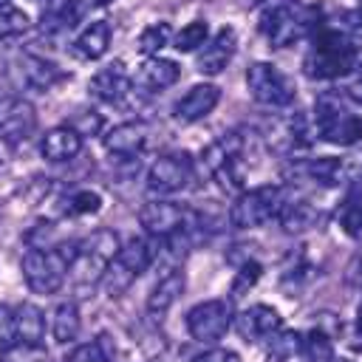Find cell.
<instances>
[{"label": "cell", "instance_id": "5b68a950", "mask_svg": "<svg viewBox=\"0 0 362 362\" xmlns=\"http://www.w3.org/2000/svg\"><path fill=\"white\" fill-rule=\"evenodd\" d=\"M156 260V246H153V238L141 235V238H130L119 246L116 257L110 260V266L105 269V277H102V286L110 297H122L141 272H147V266Z\"/></svg>", "mask_w": 362, "mask_h": 362}, {"label": "cell", "instance_id": "30bf717a", "mask_svg": "<svg viewBox=\"0 0 362 362\" xmlns=\"http://www.w3.org/2000/svg\"><path fill=\"white\" fill-rule=\"evenodd\" d=\"M229 325H232V314L223 300H204L187 311V331L192 334L195 342L215 345L218 339L226 337Z\"/></svg>", "mask_w": 362, "mask_h": 362}, {"label": "cell", "instance_id": "cb8c5ba5", "mask_svg": "<svg viewBox=\"0 0 362 362\" xmlns=\"http://www.w3.org/2000/svg\"><path fill=\"white\" fill-rule=\"evenodd\" d=\"M51 337L59 342V345H68L79 337V328H82V314H79V305L74 300H65L54 308L51 314Z\"/></svg>", "mask_w": 362, "mask_h": 362}, {"label": "cell", "instance_id": "8992f818", "mask_svg": "<svg viewBox=\"0 0 362 362\" xmlns=\"http://www.w3.org/2000/svg\"><path fill=\"white\" fill-rule=\"evenodd\" d=\"M286 204H288V195L283 187H277V184L252 187V189H243L235 195V201L229 206V221L235 229H255V226L277 218Z\"/></svg>", "mask_w": 362, "mask_h": 362}, {"label": "cell", "instance_id": "f546056e", "mask_svg": "<svg viewBox=\"0 0 362 362\" xmlns=\"http://www.w3.org/2000/svg\"><path fill=\"white\" fill-rule=\"evenodd\" d=\"M206 40H209V25H206L204 20H192V23H187L181 31L173 34V45H175V51H181V54L198 51Z\"/></svg>", "mask_w": 362, "mask_h": 362}, {"label": "cell", "instance_id": "e0dca14e", "mask_svg": "<svg viewBox=\"0 0 362 362\" xmlns=\"http://www.w3.org/2000/svg\"><path fill=\"white\" fill-rule=\"evenodd\" d=\"M283 328V320L277 314V308L266 305V303H257L252 308H246L243 314H238V331L243 339L249 342H257V339H269L274 331Z\"/></svg>", "mask_w": 362, "mask_h": 362}, {"label": "cell", "instance_id": "f6af8a7d", "mask_svg": "<svg viewBox=\"0 0 362 362\" xmlns=\"http://www.w3.org/2000/svg\"><path fill=\"white\" fill-rule=\"evenodd\" d=\"M96 6H107V3H113V0H93Z\"/></svg>", "mask_w": 362, "mask_h": 362}, {"label": "cell", "instance_id": "4dcf8cb0", "mask_svg": "<svg viewBox=\"0 0 362 362\" xmlns=\"http://www.w3.org/2000/svg\"><path fill=\"white\" fill-rule=\"evenodd\" d=\"M300 334L297 331H288V328H280V331H274L269 339H266V348H269V354H272V359H277V362H288L291 356H297V351H300Z\"/></svg>", "mask_w": 362, "mask_h": 362}, {"label": "cell", "instance_id": "ee69618b", "mask_svg": "<svg viewBox=\"0 0 362 362\" xmlns=\"http://www.w3.org/2000/svg\"><path fill=\"white\" fill-rule=\"evenodd\" d=\"M348 96H351L354 102H359V105H362V76H356V79L348 85Z\"/></svg>", "mask_w": 362, "mask_h": 362}, {"label": "cell", "instance_id": "7a4b0ae2", "mask_svg": "<svg viewBox=\"0 0 362 362\" xmlns=\"http://www.w3.org/2000/svg\"><path fill=\"white\" fill-rule=\"evenodd\" d=\"M122 240L113 229H93L85 240H79L76 255L68 266V272L74 274L76 291H90L102 283L105 269L110 266V260L116 257Z\"/></svg>", "mask_w": 362, "mask_h": 362}, {"label": "cell", "instance_id": "ffe728a7", "mask_svg": "<svg viewBox=\"0 0 362 362\" xmlns=\"http://www.w3.org/2000/svg\"><path fill=\"white\" fill-rule=\"evenodd\" d=\"M45 311L25 300L14 308V342H25V345H42V337H45Z\"/></svg>", "mask_w": 362, "mask_h": 362}, {"label": "cell", "instance_id": "7c38bea8", "mask_svg": "<svg viewBox=\"0 0 362 362\" xmlns=\"http://www.w3.org/2000/svg\"><path fill=\"white\" fill-rule=\"evenodd\" d=\"M37 127V110L28 99L20 96H3L0 99V141L20 144L25 141Z\"/></svg>", "mask_w": 362, "mask_h": 362}, {"label": "cell", "instance_id": "484cf974", "mask_svg": "<svg viewBox=\"0 0 362 362\" xmlns=\"http://www.w3.org/2000/svg\"><path fill=\"white\" fill-rule=\"evenodd\" d=\"M300 173L320 181L322 187H337L345 178V164L337 156H322V158H308L300 164Z\"/></svg>", "mask_w": 362, "mask_h": 362}, {"label": "cell", "instance_id": "4316f807", "mask_svg": "<svg viewBox=\"0 0 362 362\" xmlns=\"http://www.w3.org/2000/svg\"><path fill=\"white\" fill-rule=\"evenodd\" d=\"M300 362H334V342H331V334L320 331V328H311L303 339H300V351H297Z\"/></svg>", "mask_w": 362, "mask_h": 362}, {"label": "cell", "instance_id": "277c9868", "mask_svg": "<svg viewBox=\"0 0 362 362\" xmlns=\"http://www.w3.org/2000/svg\"><path fill=\"white\" fill-rule=\"evenodd\" d=\"M314 20L311 11L303 8L294 0H263L260 6V23L257 31L263 34V40L274 48H286L297 40H303L305 34H311Z\"/></svg>", "mask_w": 362, "mask_h": 362}, {"label": "cell", "instance_id": "d4e9b609", "mask_svg": "<svg viewBox=\"0 0 362 362\" xmlns=\"http://www.w3.org/2000/svg\"><path fill=\"white\" fill-rule=\"evenodd\" d=\"M240 150H243V136H240V133H226V136H221L215 144H209V147L204 150L201 161H204V167H206L209 173H215V170H221L223 164L238 161Z\"/></svg>", "mask_w": 362, "mask_h": 362}, {"label": "cell", "instance_id": "d6986e66", "mask_svg": "<svg viewBox=\"0 0 362 362\" xmlns=\"http://www.w3.org/2000/svg\"><path fill=\"white\" fill-rule=\"evenodd\" d=\"M184 294V272L181 269H170V272H164L161 274V280L153 286V291L147 294V303H144V308H147V314L150 317H164L173 305H175V300Z\"/></svg>", "mask_w": 362, "mask_h": 362}, {"label": "cell", "instance_id": "1f68e13d", "mask_svg": "<svg viewBox=\"0 0 362 362\" xmlns=\"http://www.w3.org/2000/svg\"><path fill=\"white\" fill-rule=\"evenodd\" d=\"M173 40V28L170 23H153L139 34V54L144 57H156L167 42Z\"/></svg>", "mask_w": 362, "mask_h": 362}, {"label": "cell", "instance_id": "3957f363", "mask_svg": "<svg viewBox=\"0 0 362 362\" xmlns=\"http://www.w3.org/2000/svg\"><path fill=\"white\" fill-rule=\"evenodd\" d=\"M79 243H62L57 249H45V246H31L23 255V280L34 294H57L65 283L68 266L76 255Z\"/></svg>", "mask_w": 362, "mask_h": 362}, {"label": "cell", "instance_id": "8fae6325", "mask_svg": "<svg viewBox=\"0 0 362 362\" xmlns=\"http://www.w3.org/2000/svg\"><path fill=\"white\" fill-rule=\"evenodd\" d=\"M189 209L175 204V201H150L141 212H139V223L144 229L147 238L153 240H164L173 238L175 232H181L189 221Z\"/></svg>", "mask_w": 362, "mask_h": 362}, {"label": "cell", "instance_id": "44dd1931", "mask_svg": "<svg viewBox=\"0 0 362 362\" xmlns=\"http://www.w3.org/2000/svg\"><path fill=\"white\" fill-rule=\"evenodd\" d=\"M181 76V68L175 59H164V57H147V62L139 68L133 85H139L141 90H164L170 85H175Z\"/></svg>", "mask_w": 362, "mask_h": 362}, {"label": "cell", "instance_id": "7402d4cb", "mask_svg": "<svg viewBox=\"0 0 362 362\" xmlns=\"http://www.w3.org/2000/svg\"><path fill=\"white\" fill-rule=\"evenodd\" d=\"M110 40H113L110 23L93 20V23H88V25L79 31V37L74 40V57H79V59H85V62L102 59V54L110 48Z\"/></svg>", "mask_w": 362, "mask_h": 362}, {"label": "cell", "instance_id": "9a60e30c", "mask_svg": "<svg viewBox=\"0 0 362 362\" xmlns=\"http://www.w3.org/2000/svg\"><path fill=\"white\" fill-rule=\"evenodd\" d=\"M130 88H133V76L124 71L122 62H110V65L99 68V71L90 76V82H88L90 96H93L96 102H107V105L124 99V96L130 93Z\"/></svg>", "mask_w": 362, "mask_h": 362}, {"label": "cell", "instance_id": "4fadbf2b", "mask_svg": "<svg viewBox=\"0 0 362 362\" xmlns=\"http://www.w3.org/2000/svg\"><path fill=\"white\" fill-rule=\"evenodd\" d=\"M147 133H150V127L144 122H136L133 119V122H122V124L110 127L102 136V144H105V150L110 156L124 158V161H133L141 153V147L147 144Z\"/></svg>", "mask_w": 362, "mask_h": 362}, {"label": "cell", "instance_id": "5bb4252c", "mask_svg": "<svg viewBox=\"0 0 362 362\" xmlns=\"http://www.w3.org/2000/svg\"><path fill=\"white\" fill-rule=\"evenodd\" d=\"M235 48H238V34H235V28L226 25V28L215 31V37H209V40L201 45V51H198V71L206 74V76L221 74V71L232 62Z\"/></svg>", "mask_w": 362, "mask_h": 362}, {"label": "cell", "instance_id": "83f0119b", "mask_svg": "<svg viewBox=\"0 0 362 362\" xmlns=\"http://www.w3.org/2000/svg\"><path fill=\"white\" fill-rule=\"evenodd\" d=\"M23 74H25V79H28V85H34V88H54L57 82H62L65 79V74L54 65V62H48V59H42V57H23Z\"/></svg>", "mask_w": 362, "mask_h": 362}, {"label": "cell", "instance_id": "2e32d148", "mask_svg": "<svg viewBox=\"0 0 362 362\" xmlns=\"http://www.w3.org/2000/svg\"><path fill=\"white\" fill-rule=\"evenodd\" d=\"M221 102V88L218 85H209V82H201V85H192L178 102H175V119L184 122V124H192V122H201L204 116H209Z\"/></svg>", "mask_w": 362, "mask_h": 362}, {"label": "cell", "instance_id": "f35d334b", "mask_svg": "<svg viewBox=\"0 0 362 362\" xmlns=\"http://www.w3.org/2000/svg\"><path fill=\"white\" fill-rule=\"evenodd\" d=\"M337 31L348 34L351 40L362 37V6H359V8H351V11H342V14H339V25H337Z\"/></svg>", "mask_w": 362, "mask_h": 362}, {"label": "cell", "instance_id": "ba28073f", "mask_svg": "<svg viewBox=\"0 0 362 362\" xmlns=\"http://www.w3.org/2000/svg\"><path fill=\"white\" fill-rule=\"evenodd\" d=\"M246 88L257 105L288 107L294 99V82L272 62H252L246 71Z\"/></svg>", "mask_w": 362, "mask_h": 362}, {"label": "cell", "instance_id": "c3c4849f", "mask_svg": "<svg viewBox=\"0 0 362 362\" xmlns=\"http://www.w3.org/2000/svg\"><path fill=\"white\" fill-rule=\"evenodd\" d=\"M359 314H362V305H359Z\"/></svg>", "mask_w": 362, "mask_h": 362}, {"label": "cell", "instance_id": "b9f144b4", "mask_svg": "<svg viewBox=\"0 0 362 362\" xmlns=\"http://www.w3.org/2000/svg\"><path fill=\"white\" fill-rule=\"evenodd\" d=\"M348 283L362 286V252H356V257L348 263Z\"/></svg>", "mask_w": 362, "mask_h": 362}, {"label": "cell", "instance_id": "74e56055", "mask_svg": "<svg viewBox=\"0 0 362 362\" xmlns=\"http://www.w3.org/2000/svg\"><path fill=\"white\" fill-rule=\"evenodd\" d=\"M65 362H107V351L102 342H82L65 356Z\"/></svg>", "mask_w": 362, "mask_h": 362}, {"label": "cell", "instance_id": "bcb514c9", "mask_svg": "<svg viewBox=\"0 0 362 362\" xmlns=\"http://www.w3.org/2000/svg\"><path fill=\"white\" fill-rule=\"evenodd\" d=\"M6 6H11V0H0V8H6Z\"/></svg>", "mask_w": 362, "mask_h": 362}, {"label": "cell", "instance_id": "7dc6e473", "mask_svg": "<svg viewBox=\"0 0 362 362\" xmlns=\"http://www.w3.org/2000/svg\"><path fill=\"white\" fill-rule=\"evenodd\" d=\"M334 362H348V359H334Z\"/></svg>", "mask_w": 362, "mask_h": 362}, {"label": "cell", "instance_id": "6da1fadb", "mask_svg": "<svg viewBox=\"0 0 362 362\" xmlns=\"http://www.w3.org/2000/svg\"><path fill=\"white\" fill-rule=\"evenodd\" d=\"M359 51L354 40L337 28H320L311 37L308 54L303 59V71L311 79H339L356 68Z\"/></svg>", "mask_w": 362, "mask_h": 362}, {"label": "cell", "instance_id": "9c48e42d", "mask_svg": "<svg viewBox=\"0 0 362 362\" xmlns=\"http://www.w3.org/2000/svg\"><path fill=\"white\" fill-rule=\"evenodd\" d=\"M195 175L192 161L184 153H161L147 170V189L153 195H175L189 187Z\"/></svg>", "mask_w": 362, "mask_h": 362}, {"label": "cell", "instance_id": "ac0fdd59", "mask_svg": "<svg viewBox=\"0 0 362 362\" xmlns=\"http://www.w3.org/2000/svg\"><path fill=\"white\" fill-rule=\"evenodd\" d=\"M82 150V136L71 127V124H59V127H51L42 139H40V153L45 161H54V164H62V161H71L74 156H79Z\"/></svg>", "mask_w": 362, "mask_h": 362}, {"label": "cell", "instance_id": "836d02e7", "mask_svg": "<svg viewBox=\"0 0 362 362\" xmlns=\"http://www.w3.org/2000/svg\"><path fill=\"white\" fill-rule=\"evenodd\" d=\"M31 28V20L23 8L17 6H6L0 8V40H11V37H20Z\"/></svg>", "mask_w": 362, "mask_h": 362}, {"label": "cell", "instance_id": "e575fe53", "mask_svg": "<svg viewBox=\"0 0 362 362\" xmlns=\"http://www.w3.org/2000/svg\"><path fill=\"white\" fill-rule=\"evenodd\" d=\"M0 362H48V354L42 345H25V342H11L3 354Z\"/></svg>", "mask_w": 362, "mask_h": 362}, {"label": "cell", "instance_id": "603a6c76", "mask_svg": "<svg viewBox=\"0 0 362 362\" xmlns=\"http://www.w3.org/2000/svg\"><path fill=\"white\" fill-rule=\"evenodd\" d=\"M82 17H85V3L82 0H59L57 6H51L40 17V31L57 37L62 31H71Z\"/></svg>", "mask_w": 362, "mask_h": 362}, {"label": "cell", "instance_id": "7bdbcfd3", "mask_svg": "<svg viewBox=\"0 0 362 362\" xmlns=\"http://www.w3.org/2000/svg\"><path fill=\"white\" fill-rule=\"evenodd\" d=\"M351 345L356 351H362V314L354 320V328H351Z\"/></svg>", "mask_w": 362, "mask_h": 362}, {"label": "cell", "instance_id": "f1b7e54d", "mask_svg": "<svg viewBox=\"0 0 362 362\" xmlns=\"http://www.w3.org/2000/svg\"><path fill=\"white\" fill-rule=\"evenodd\" d=\"M277 221H280V229H283V232L297 235V232H305V229H308V226L317 221V212H314V206H311V204H303V201H288V204L280 209Z\"/></svg>", "mask_w": 362, "mask_h": 362}, {"label": "cell", "instance_id": "d590c367", "mask_svg": "<svg viewBox=\"0 0 362 362\" xmlns=\"http://www.w3.org/2000/svg\"><path fill=\"white\" fill-rule=\"evenodd\" d=\"M65 204H68L71 215H90V212H96L102 206V195L93 192V189H79V192L68 195Z\"/></svg>", "mask_w": 362, "mask_h": 362}, {"label": "cell", "instance_id": "60d3db41", "mask_svg": "<svg viewBox=\"0 0 362 362\" xmlns=\"http://www.w3.org/2000/svg\"><path fill=\"white\" fill-rule=\"evenodd\" d=\"M192 362H240V359H238V354H232V351H223V348H212V351H204V354H198Z\"/></svg>", "mask_w": 362, "mask_h": 362}, {"label": "cell", "instance_id": "d6a6232c", "mask_svg": "<svg viewBox=\"0 0 362 362\" xmlns=\"http://www.w3.org/2000/svg\"><path fill=\"white\" fill-rule=\"evenodd\" d=\"M260 277H263V266H260L257 260H246V263H240V266H238V274H235V280H232L229 294H232L235 300L246 297V294L255 288V283H257Z\"/></svg>", "mask_w": 362, "mask_h": 362}, {"label": "cell", "instance_id": "52a82bcc", "mask_svg": "<svg viewBox=\"0 0 362 362\" xmlns=\"http://www.w3.org/2000/svg\"><path fill=\"white\" fill-rule=\"evenodd\" d=\"M314 127L322 141L348 147L362 139V119L348 113L337 93H320L314 105Z\"/></svg>", "mask_w": 362, "mask_h": 362}, {"label": "cell", "instance_id": "8d00e7d4", "mask_svg": "<svg viewBox=\"0 0 362 362\" xmlns=\"http://www.w3.org/2000/svg\"><path fill=\"white\" fill-rule=\"evenodd\" d=\"M339 223H342V229H345L351 238H356V240L362 243V201H359V198H354V201L345 204V209H342V215H339Z\"/></svg>", "mask_w": 362, "mask_h": 362}, {"label": "cell", "instance_id": "ab89813d", "mask_svg": "<svg viewBox=\"0 0 362 362\" xmlns=\"http://www.w3.org/2000/svg\"><path fill=\"white\" fill-rule=\"evenodd\" d=\"M14 342V308L0 303V354Z\"/></svg>", "mask_w": 362, "mask_h": 362}]
</instances>
